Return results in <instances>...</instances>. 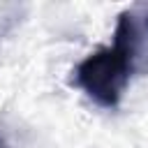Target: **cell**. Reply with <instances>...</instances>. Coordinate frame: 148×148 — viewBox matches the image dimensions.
Listing matches in <instances>:
<instances>
[{"mask_svg":"<svg viewBox=\"0 0 148 148\" xmlns=\"http://www.w3.org/2000/svg\"><path fill=\"white\" fill-rule=\"evenodd\" d=\"M130 60L111 44L83 58L72 72V86L81 88L95 104L116 109L132 76Z\"/></svg>","mask_w":148,"mask_h":148,"instance_id":"6da1fadb","label":"cell"},{"mask_svg":"<svg viewBox=\"0 0 148 148\" xmlns=\"http://www.w3.org/2000/svg\"><path fill=\"white\" fill-rule=\"evenodd\" d=\"M113 46L130 60L134 74H148V5H134L118 14Z\"/></svg>","mask_w":148,"mask_h":148,"instance_id":"7a4b0ae2","label":"cell"},{"mask_svg":"<svg viewBox=\"0 0 148 148\" xmlns=\"http://www.w3.org/2000/svg\"><path fill=\"white\" fill-rule=\"evenodd\" d=\"M0 148H7V146H5V141H2V139H0Z\"/></svg>","mask_w":148,"mask_h":148,"instance_id":"3957f363","label":"cell"}]
</instances>
